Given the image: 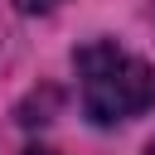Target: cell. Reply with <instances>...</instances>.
<instances>
[{
  "label": "cell",
  "mask_w": 155,
  "mask_h": 155,
  "mask_svg": "<svg viewBox=\"0 0 155 155\" xmlns=\"http://www.w3.org/2000/svg\"><path fill=\"white\" fill-rule=\"evenodd\" d=\"M145 155H155V140H150V145H145Z\"/></svg>",
  "instance_id": "obj_4"
},
{
  "label": "cell",
  "mask_w": 155,
  "mask_h": 155,
  "mask_svg": "<svg viewBox=\"0 0 155 155\" xmlns=\"http://www.w3.org/2000/svg\"><path fill=\"white\" fill-rule=\"evenodd\" d=\"M24 155H53V150H39V145H34V150H24Z\"/></svg>",
  "instance_id": "obj_3"
},
{
  "label": "cell",
  "mask_w": 155,
  "mask_h": 155,
  "mask_svg": "<svg viewBox=\"0 0 155 155\" xmlns=\"http://www.w3.org/2000/svg\"><path fill=\"white\" fill-rule=\"evenodd\" d=\"M73 68H78L82 111L97 126H116V121H131V116L155 107V73H150V63L126 53L111 39L82 44L73 53Z\"/></svg>",
  "instance_id": "obj_1"
},
{
  "label": "cell",
  "mask_w": 155,
  "mask_h": 155,
  "mask_svg": "<svg viewBox=\"0 0 155 155\" xmlns=\"http://www.w3.org/2000/svg\"><path fill=\"white\" fill-rule=\"evenodd\" d=\"M24 15H44V10H53V5H63V0H15Z\"/></svg>",
  "instance_id": "obj_2"
}]
</instances>
